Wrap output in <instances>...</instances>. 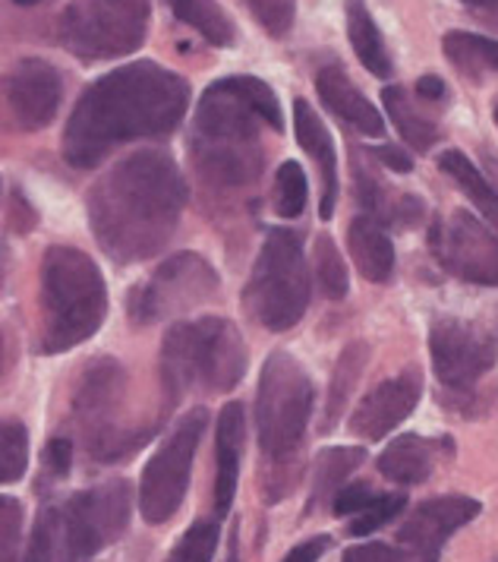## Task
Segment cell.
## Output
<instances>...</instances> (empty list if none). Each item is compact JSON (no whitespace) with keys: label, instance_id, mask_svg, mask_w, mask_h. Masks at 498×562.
Instances as JSON below:
<instances>
[{"label":"cell","instance_id":"47","mask_svg":"<svg viewBox=\"0 0 498 562\" xmlns=\"http://www.w3.org/2000/svg\"><path fill=\"white\" fill-rule=\"evenodd\" d=\"M493 117H496V124H498V104H496V111H493Z\"/></svg>","mask_w":498,"mask_h":562},{"label":"cell","instance_id":"14","mask_svg":"<svg viewBox=\"0 0 498 562\" xmlns=\"http://www.w3.org/2000/svg\"><path fill=\"white\" fill-rule=\"evenodd\" d=\"M432 250L439 266L454 279L498 288V234L471 212H454L432 231Z\"/></svg>","mask_w":498,"mask_h":562},{"label":"cell","instance_id":"44","mask_svg":"<svg viewBox=\"0 0 498 562\" xmlns=\"http://www.w3.org/2000/svg\"><path fill=\"white\" fill-rule=\"evenodd\" d=\"M476 20H483L486 26L498 29V0H461Z\"/></svg>","mask_w":498,"mask_h":562},{"label":"cell","instance_id":"43","mask_svg":"<svg viewBox=\"0 0 498 562\" xmlns=\"http://www.w3.org/2000/svg\"><path fill=\"white\" fill-rule=\"evenodd\" d=\"M417 92H420V99L423 102H445L449 99V86H445V79L439 77H420V82H417Z\"/></svg>","mask_w":498,"mask_h":562},{"label":"cell","instance_id":"42","mask_svg":"<svg viewBox=\"0 0 498 562\" xmlns=\"http://www.w3.org/2000/svg\"><path fill=\"white\" fill-rule=\"evenodd\" d=\"M370 155L378 158L385 168L398 171V175H410V171H414V158L404 153V149H398V146H378V149H373Z\"/></svg>","mask_w":498,"mask_h":562},{"label":"cell","instance_id":"16","mask_svg":"<svg viewBox=\"0 0 498 562\" xmlns=\"http://www.w3.org/2000/svg\"><path fill=\"white\" fill-rule=\"evenodd\" d=\"M479 515V503L467 496H439L426 499L423 506L410 512V518L400 525L398 543L417 562H439V553L457 528L474 521Z\"/></svg>","mask_w":498,"mask_h":562},{"label":"cell","instance_id":"35","mask_svg":"<svg viewBox=\"0 0 498 562\" xmlns=\"http://www.w3.org/2000/svg\"><path fill=\"white\" fill-rule=\"evenodd\" d=\"M407 506V499L400 496V493H388V496H375L373 503L366 506L363 512H356L353 515V521H350V535L353 537H366L375 535L378 528H385L392 518H398L400 512Z\"/></svg>","mask_w":498,"mask_h":562},{"label":"cell","instance_id":"32","mask_svg":"<svg viewBox=\"0 0 498 562\" xmlns=\"http://www.w3.org/2000/svg\"><path fill=\"white\" fill-rule=\"evenodd\" d=\"M309 200V183L297 161H281L274 175V212L281 218H297Z\"/></svg>","mask_w":498,"mask_h":562},{"label":"cell","instance_id":"36","mask_svg":"<svg viewBox=\"0 0 498 562\" xmlns=\"http://www.w3.org/2000/svg\"><path fill=\"white\" fill-rule=\"evenodd\" d=\"M57 535H60V521L57 512L45 509L38 515L32 537H29V550L23 562H57Z\"/></svg>","mask_w":498,"mask_h":562},{"label":"cell","instance_id":"10","mask_svg":"<svg viewBox=\"0 0 498 562\" xmlns=\"http://www.w3.org/2000/svg\"><path fill=\"white\" fill-rule=\"evenodd\" d=\"M133 515L129 481H104L70 496L60 521V547L67 562H92L104 547L121 540Z\"/></svg>","mask_w":498,"mask_h":562},{"label":"cell","instance_id":"25","mask_svg":"<svg viewBox=\"0 0 498 562\" xmlns=\"http://www.w3.org/2000/svg\"><path fill=\"white\" fill-rule=\"evenodd\" d=\"M439 168L454 180V187H457V190L483 212V218L498 231V187L476 168L474 161H471V155H464L461 149H445V153L439 155Z\"/></svg>","mask_w":498,"mask_h":562},{"label":"cell","instance_id":"37","mask_svg":"<svg viewBox=\"0 0 498 562\" xmlns=\"http://www.w3.org/2000/svg\"><path fill=\"white\" fill-rule=\"evenodd\" d=\"M23 537V506L13 496H0V562H16Z\"/></svg>","mask_w":498,"mask_h":562},{"label":"cell","instance_id":"22","mask_svg":"<svg viewBox=\"0 0 498 562\" xmlns=\"http://www.w3.org/2000/svg\"><path fill=\"white\" fill-rule=\"evenodd\" d=\"M435 449H439L435 439H426L420 434H404L395 442L385 446V452L378 456L375 464H378L382 477H388L395 484H423V481H429V474H432Z\"/></svg>","mask_w":498,"mask_h":562},{"label":"cell","instance_id":"9","mask_svg":"<svg viewBox=\"0 0 498 562\" xmlns=\"http://www.w3.org/2000/svg\"><path fill=\"white\" fill-rule=\"evenodd\" d=\"M126 373L124 367L114 358L95 360L76 389V420L82 430V442L89 449V456L95 461H121L126 456H133L136 449H143L149 442V430H117L114 417L121 408L124 398Z\"/></svg>","mask_w":498,"mask_h":562},{"label":"cell","instance_id":"28","mask_svg":"<svg viewBox=\"0 0 498 562\" xmlns=\"http://www.w3.org/2000/svg\"><path fill=\"white\" fill-rule=\"evenodd\" d=\"M165 3L180 23L196 29L208 45H215V48L234 45V38H237L234 23L215 0H165Z\"/></svg>","mask_w":498,"mask_h":562},{"label":"cell","instance_id":"26","mask_svg":"<svg viewBox=\"0 0 498 562\" xmlns=\"http://www.w3.org/2000/svg\"><path fill=\"white\" fill-rule=\"evenodd\" d=\"M366 363H370V345L366 341H350L348 348L341 351V358H338L335 370H331V383H328L322 430H331L341 420V414H344L350 402V392H353L356 380L363 376Z\"/></svg>","mask_w":498,"mask_h":562},{"label":"cell","instance_id":"21","mask_svg":"<svg viewBox=\"0 0 498 562\" xmlns=\"http://www.w3.org/2000/svg\"><path fill=\"white\" fill-rule=\"evenodd\" d=\"M348 247L363 279L385 284L395 272V244L373 215H356L348 228Z\"/></svg>","mask_w":498,"mask_h":562},{"label":"cell","instance_id":"38","mask_svg":"<svg viewBox=\"0 0 498 562\" xmlns=\"http://www.w3.org/2000/svg\"><path fill=\"white\" fill-rule=\"evenodd\" d=\"M341 562H417L404 547H388V543H378V540H370V543H356L344 550Z\"/></svg>","mask_w":498,"mask_h":562},{"label":"cell","instance_id":"19","mask_svg":"<svg viewBox=\"0 0 498 562\" xmlns=\"http://www.w3.org/2000/svg\"><path fill=\"white\" fill-rule=\"evenodd\" d=\"M316 92H319V99H322L325 108H328L338 121H344L348 127L360 130V133H366V136H382V133H385V121H382L378 108L350 82V77L344 74V67L325 64L322 70L316 74Z\"/></svg>","mask_w":498,"mask_h":562},{"label":"cell","instance_id":"2","mask_svg":"<svg viewBox=\"0 0 498 562\" xmlns=\"http://www.w3.org/2000/svg\"><path fill=\"white\" fill-rule=\"evenodd\" d=\"M186 205V180L165 153L121 158L89 190V225L114 262L129 266L158 256L174 237Z\"/></svg>","mask_w":498,"mask_h":562},{"label":"cell","instance_id":"45","mask_svg":"<svg viewBox=\"0 0 498 562\" xmlns=\"http://www.w3.org/2000/svg\"><path fill=\"white\" fill-rule=\"evenodd\" d=\"M13 3H20V7H32V3H38V0H13Z\"/></svg>","mask_w":498,"mask_h":562},{"label":"cell","instance_id":"46","mask_svg":"<svg viewBox=\"0 0 498 562\" xmlns=\"http://www.w3.org/2000/svg\"><path fill=\"white\" fill-rule=\"evenodd\" d=\"M0 370H3V335H0Z\"/></svg>","mask_w":498,"mask_h":562},{"label":"cell","instance_id":"18","mask_svg":"<svg viewBox=\"0 0 498 562\" xmlns=\"http://www.w3.org/2000/svg\"><path fill=\"white\" fill-rule=\"evenodd\" d=\"M244 442H247V414L240 402H230L218 414V430H215V512L218 515H227L234 506Z\"/></svg>","mask_w":498,"mask_h":562},{"label":"cell","instance_id":"31","mask_svg":"<svg viewBox=\"0 0 498 562\" xmlns=\"http://www.w3.org/2000/svg\"><path fill=\"white\" fill-rule=\"evenodd\" d=\"M29 468V434L20 420L0 417V484H16Z\"/></svg>","mask_w":498,"mask_h":562},{"label":"cell","instance_id":"33","mask_svg":"<svg viewBox=\"0 0 498 562\" xmlns=\"http://www.w3.org/2000/svg\"><path fill=\"white\" fill-rule=\"evenodd\" d=\"M218 521L200 518L196 525L186 528V535L174 543V550L168 553L165 562H212L218 550Z\"/></svg>","mask_w":498,"mask_h":562},{"label":"cell","instance_id":"23","mask_svg":"<svg viewBox=\"0 0 498 562\" xmlns=\"http://www.w3.org/2000/svg\"><path fill=\"white\" fill-rule=\"evenodd\" d=\"M382 104H385V111H388L395 130L400 133V139L410 149L426 153V149H432L439 143V136H442L439 124L426 114L420 104L410 99V92L404 86H385L382 89Z\"/></svg>","mask_w":498,"mask_h":562},{"label":"cell","instance_id":"13","mask_svg":"<svg viewBox=\"0 0 498 562\" xmlns=\"http://www.w3.org/2000/svg\"><path fill=\"white\" fill-rule=\"evenodd\" d=\"M64 102V79L60 70L25 57L0 77V130L13 133H38L57 117Z\"/></svg>","mask_w":498,"mask_h":562},{"label":"cell","instance_id":"27","mask_svg":"<svg viewBox=\"0 0 498 562\" xmlns=\"http://www.w3.org/2000/svg\"><path fill=\"white\" fill-rule=\"evenodd\" d=\"M366 452L356 446H335L316 456V468H313V493H309V509H316L319 503L331 499L350 474L363 464Z\"/></svg>","mask_w":498,"mask_h":562},{"label":"cell","instance_id":"4","mask_svg":"<svg viewBox=\"0 0 498 562\" xmlns=\"http://www.w3.org/2000/svg\"><path fill=\"white\" fill-rule=\"evenodd\" d=\"M107 316V288L89 254L57 244L42 259V351L64 355L99 333Z\"/></svg>","mask_w":498,"mask_h":562},{"label":"cell","instance_id":"3","mask_svg":"<svg viewBox=\"0 0 498 562\" xmlns=\"http://www.w3.org/2000/svg\"><path fill=\"white\" fill-rule=\"evenodd\" d=\"M259 124L281 130V104L269 82L256 77H225L202 92L190 153L202 178L218 187H247L262 175L265 155Z\"/></svg>","mask_w":498,"mask_h":562},{"label":"cell","instance_id":"8","mask_svg":"<svg viewBox=\"0 0 498 562\" xmlns=\"http://www.w3.org/2000/svg\"><path fill=\"white\" fill-rule=\"evenodd\" d=\"M149 0H73L60 13V42L79 60H114L146 42Z\"/></svg>","mask_w":498,"mask_h":562},{"label":"cell","instance_id":"39","mask_svg":"<svg viewBox=\"0 0 498 562\" xmlns=\"http://www.w3.org/2000/svg\"><path fill=\"white\" fill-rule=\"evenodd\" d=\"M375 499V493L370 490V484H344L335 496H331V509L338 518H344V515H356V512H363L370 503Z\"/></svg>","mask_w":498,"mask_h":562},{"label":"cell","instance_id":"24","mask_svg":"<svg viewBox=\"0 0 498 562\" xmlns=\"http://www.w3.org/2000/svg\"><path fill=\"white\" fill-rule=\"evenodd\" d=\"M348 38L356 60L378 79L392 77V57L385 48V38L375 26L373 13L363 0H348Z\"/></svg>","mask_w":498,"mask_h":562},{"label":"cell","instance_id":"11","mask_svg":"<svg viewBox=\"0 0 498 562\" xmlns=\"http://www.w3.org/2000/svg\"><path fill=\"white\" fill-rule=\"evenodd\" d=\"M208 424V411L193 408L180 417L168 439L158 446L149 464L143 468L139 481V512L149 525H165L177 515L186 499L190 477H193V459L200 449V439Z\"/></svg>","mask_w":498,"mask_h":562},{"label":"cell","instance_id":"6","mask_svg":"<svg viewBox=\"0 0 498 562\" xmlns=\"http://www.w3.org/2000/svg\"><path fill=\"white\" fill-rule=\"evenodd\" d=\"M309 269L297 231H269L244 288L249 316L269 333H287L309 307Z\"/></svg>","mask_w":498,"mask_h":562},{"label":"cell","instance_id":"7","mask_svg":"<svg viewBox=\"0 0 498 562\" xmlns=\"http://www.w3.org/2000/svg\"><path fill=\"white\" fill-rule=\"evenodd\" d=\"M313 380L297 358L274 351L265 360L256 392L259 449L272 464H287L299 452L313 417Z\"/></svg>","mask_w":498,"mask_h":562},{"label":"cell","instance_id":"30","mask_svg":"<svg viewBox=\"0 0 498 562\" xmlns=\"http://www.w3.org/2000/svg\"><path fill=\"white\" fill-rule=\"evenodd\" d=\"M316 281L322 288V294L328 301H341L348 297L350 281H348V266H344V256L335 247V240L328 234L316 237Z\"/></svg>","mask_w":498,"mask_h":562},{"label":"cell","instance_id":"41","mask_svg":"<svg viewBox=\"0 0 498 562\" xmlns=\"http://www.w3.org/2000/svg\"><path fill=\"white\" fill-rule=\"evenodd\" d=\"M328 547H331V537L319 535V537H313V540H303V543L294 547V550H291V553H287L281 562H319Z\"/></svg>","mask_w":498,"mask_h":562},{"label":"cell","instance_id":"17","mask_svg":"<svg viewBox=\"0 0 498 562\" xmlns=\"http://www.w3.org/2000/svg\"><path fill=\"white\" fill-rule=\"evenodd\" d=\"M420 395H423V376L414 367L404 370L400 376L382 380L350 414V434L370 442L388 436L414 414V408L420 405Z\"/></svg>","mask_w":498,"mask_h":562},{"label":"cell","instance_id":"15","mask_svg":"<svg viewBox=\"0 0 498 562\" xmlns=\"http://www.w3.org/2000/svg\"><path fill=\"white\" fill-rule=\"evenodd\" d=\"M429 355L439 383L451 392H471L496 367L493 338L461 319H439L432 326Z\"/></svg>","mask_w":498,"mask_h":562},{"label":"cell","instance_id":"12","mask_svg":"<svg viewBox=\"0 0 498 562\" xmlns=\"http://www.w3.org/2000/svg\"><path fill=\"white\" fill-rule=\"evenodd\" d=\"M218 288H222V279L212 269V262L205 256L186 250V254L168 256L151 272L149 281L133 288V294L126 297V313L133 316V323L149 326V323L215 301Z\"/></svg>","mask_w":498,"mask_h":562},{"label":"cell","instance_id":"5","mask_svg":"<svg viewBox=\"0 0 498 562\" xmlns=\"http://www.w3.org/2000/svg\"><path fill=\"white\" fill-rule=\"evenodd\" d=\"M158 370L168 392V405H177L193 389L222 395L247 373V341L240 329L222 316L180 323L165 335Z\"/></svg>","mask_w":498,"mask_h":562},{"label":"cell","instance_id":"29","mask_svg":"<svg viewBox=\"0 0 498 562\" xmlns=\"http://www.w3.org/2000/svg\"><path fill=\"white\" fill-rule=\"evenodd\" d=\"M442 52L461 74L483 77V74H498V38L479 35V32H449L442 38Z\"/></svg>","mask_w":498,"mask_h":562},{"label":"cell","instance_id":"1","mask_svg":"<svg viewBox=\"0 0 498 562\" xmlns=\"http://www.w3.org/2000/svg\"><path fill=\"white\" fill-rule=\"evenodd\" d=\"M186 108L190 82L180 74L155 60L124 64L79 95L64 130V158L89 171L124 143L174 133Z\"/></svg>","mask_w":498,"mask_h":562},{"label":"cell","instance_id":"40","mask_svg":"<svg viewBox=\"0 0 498 562\" xmlns=\"http://www.w3.org/2000/svg\"><path fill=\"white\" fill-rule=\"evenodd\" d=\"M45 464H48V471L64 477V474L73 468V442H70L67 436H54V439H48V446H45Z\"/></svg>","mask_w":498,"mask_h":562},{"label":"cell","instance_id":"34","mask_svg":"<svg viewBox=\"0 0 498 562\" xmlns=\"http://www.w3.org/2000/svg\"><path fill=\"white\" fill-rule=\"evenodd\" d=\"M249 16L265 29L272 38H284L297 20V0H240Z\"/></svg>","mask_w":498,"mask_h":562},{"label":"cell","instance_id":"20","mask_svg":"<svg viewBox=\"0 0 498 562\" xmlns=\"http://www.w3.org/2000/svg\"><path fill=\"white\" fill-rule=\"evenodd\" d=\"M294 133L297 143L313 155L319 178H322V203H319V218L328 222L335 215V203H338V153H335V139L322 124V117L313 111V104L306 99L294 102Z\"/></svg>","mask_w":498,"mask_h":562}]
</instances>
